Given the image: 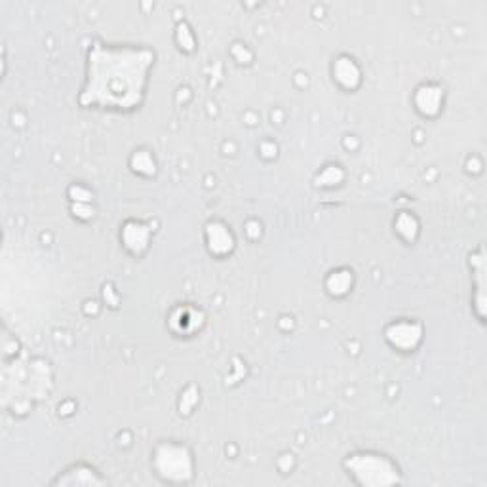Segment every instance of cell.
<instances>
[{
  "mask_svg": "<svg viewBox=\"0 0 487 487\" xmlns=\"http://www.w3.org/2000/svg\"><path fill=\"white\" fill-rule=\"evenodd\" d=\"M442 90L440 88H436V86H423L419 91H417V97H415V101H417V109H419L421 113L425 114H436L438 111H440V107H442Z\"/></svg>",
  "mask_w": 487,
  "mask_h": 487,
  "instance_id": "cell-5",
  "label": "cell"
},
{
  "mask_svg": "<svg viewBox=\"0 0 487 487\" xmlns=\"http://www.w3.org/2000/svg\"><path fill=\"white\" fill-rule=\"evenodd\" d=\"M154 54L149 48L94 44L88 56V79L82 107L128 113L141 107Z\"/></svg>",
  "mask_w": 487,
  "mask_h": 487,
  "instance_id": "cell-1",
  "label": "cell"
},
{
  "mask_svg": "<svg viewBox=\"0 0 487 487\" xmlns=\"http://www.w3.org/2000/svg\"><path fill=\"white\" fill-rule=\"evenodd\" d=\"M208 242L211 246V251L216 253H227L233 248V236L229 233L227 227H223L219 223H214L208 227Z\"/></svg>",
  "mask_w": 487,
  "mask_h": 487,
  "instance_id": "cell-8",
  "label": "cell"
},
{
  "mask_svg": "<svg viewBox=\"0 0 487 487\" xmlns=\"http://www.w3.org/2000/svg\"><path fill=\"white\" fill-rule=\"evenodd\" d=\"M352 286V276L348 271L331 272L328 278V289L331 295H345Z\"/></svg>",
  "mask_w": 487,
  "mask_h": 487,
  "instance_id": "cell-10",
  "label": "cell"
},
{
  "mask_svg": "<svg viewBox=\"0 0 487 487\" xmlns=\"http://www.w3.org/2000/svg\"><path fill=\"white\" fill-rule=\"evenodd\" d=\"M333 74L335 79L339 80V84L345 86V88H351L352 90V88H356L360 84V69H358V65L351 57H341V59H337L333 67Z\"/></svg>",
  "mask_w": 487,
  "mask_h": 487,
  "instance_id": "cell-6",
  "label": "cell"
},
{
  "mask_svg": "<svg viewBox=\"0 0 487 487\" xmlns=\"http://www.w3.org/2000/svg\"><path fill=\"white\" fill-rule=\"evenodd\" d=\"M149 242V231L139 223H128L124 227V244L134 251H139V248L145 249Z\"/></svg>",
  "mask_w": 487,
  "mask_h": 487,
  "instance_id": "cell-9",
  "label": "cell"
},
{
  "mask_svg": "<svg viewBox=\"0 0 487 487\" xmlns=\"http://www.w3.org/2000/svg\"><path fill=\"white\" fill-rule=\"evenodd\" d=\"M154 468L166 482H187L193 476V457L185 446L162 443L154 451Z\"/></svg>",
  "mask_w": 487,
  "mask_h": 487,
  "instance_id": "cell-3",
  "label": "cell"
},
{
  "mask_svg": "<svg viewBox=\"0 0 487 487\" xmlns=\"http://www.w3.org/2000/svg\"><path fill=\"white\" fill-rule=\"evenodd\" d=\"M346 468L348 474L363 486H388L400 482L398 468L385 455L352 453L346 459Z\"/></svg>",
  "mask_w": 487,
  "mask_h": 487,
  "instance_id": "cell-2",
  "label": "cell"
},
{
  "mask_svg": "<svg viewBox=\"0 0 487 487\" xmlns=\"http://www.w3.org/2000/svg\"><path fill=\"white\" fill-rule=\"evenodd\" d=\"M423 329L415 322H394L386 329V339L400 351H413L421 343Z\"/></svg>",
  "mask_w": 487,
  "mask_h": 487,
  "instance_id": "cell-4",
  "label": "cell"
},
{
  "mask_svg": "<svg viewBox=\"0 0 487 487\" xmlns=\"http://www.w3.org/2000/svg\"><path fill=\"white\" fill-rule=\"evenodd\" d=\"M105 480L97 476V472L90 466H73L71 471L65 472V476L56 480V483H69V486H94V483H103Z\"/></svg>",
  "mask_w": 487,
  "mask_h": 487,
  "instance_id": "cell-7",
  "label": "cell"
}]
</instances>
